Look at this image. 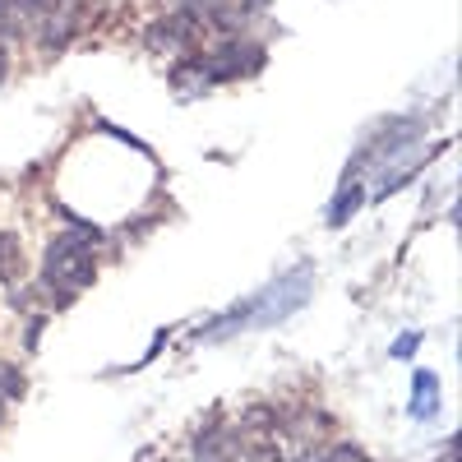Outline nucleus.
Wrapping results in <instances>:
<instances>
[{"label": "nucleus", "instance_id": "obj_6", "mask_svg": "<svg viewBox=\"0 0 462 462\" xmlns=\"http://www.w3.org/2000/svg\"><path fill=\"white\" fill-rule=\"evenodd\" d=\"M356 208H361V185H346L342 195H337V204H333V213H328V217H333V226H342Z\"/></svg>", "mask_w": 462, "mask_h": 462}, {"label": "nucleus", "instance_id": "obj_11", "mask_svg": "<svg viewBox=\"0 0 462 462\" xmlns=\"http://www.w3.org/2000/svg\"><path fill=\"white\" fill-rule=\"evenodd\" d=\"M0 74H5V56H0Z\"/></svg>", "mask_w": 462, "mask_h": 462}, {"label": "nucleus", "instance_id": "obj_8", "mask_svg": "<svg viewBox=\"0 0 462 462\" xmlns=\"http://www.w3.org/2000/svg\"><path fill=\"white\" fill-rule=\"evenodd\" d=\"M0 389H5V398H23V374L14 365H0Z\"/></svg>", "mask_w": 462, "mask_h": 462}, {"label": "nucleus", "instance_id": "obj_2", "mask_svg": "<svg viewBox=\"0 0 462 462\" xmlns=\"http://www.w3.org/2000/svg\"><path fill=\"white\" fill-rule=\"evenodd\" d=\"M310 300V268H296V273H287L282 282H273L263 296L250 300V324H278L287 319L291 310H300V305Z\"/></svg>", "mask_w": 462, "mask_h": 462}, {"label": "nucleus", "instance_id": "obj_10", "mask_svg": "<svg viewBox=\"0 0 462 462\" xmlns=\"http://www.w3.org/2000/svg\"><path fill=\"white\" fill-rule=\"evenodd\" d=\"M19 10H28V14H47V10H51V0H19Z\"/></svg>", "mask_w": 462, "mask_h": 462}, {"label": "nucleus", "instance_id": "obj_9", "mask_svg": "<svg viewBox=\"0 0 462 462\" xmlns=\"http://www.w3.org/2000/svg\"><path fill=\"white\" fill-rule=\"evenodd\" d=\"M416 342H420L416 333H402V337L393 342V356H411V352H416Z\"/></svg>", "mask_w": 462, "mask_h": 462}, {"label": "nucleus", "instance_id": "obj_1", "mask_svg": "<svg viewBox=\"0 0 462 462\" xmlns=\"http://www.w3.org/2000/svg\"><path fill=\"white\" fill-rule=\"evenodd\" d=\"M102 241V231L79 222L74 231H60V236L47 245V259H42V278L51 287H65V291H79L93 282V245Z\"/></svg>", "mask_w": 462, "mask_h": 462}, {"label": "nucleus", "instance_id": "obj_3", "mask_svg": "<svg viewBox=\"0 0 462 462\" xmlns=\"http://www.w3.org/2000/svg\"><path fill=\"white\" fill-rule=\"evenodd\" d=\"M259 65V51H254V42H222L217 47V56H208V79H231V74H245V69H254Z\"/></svg>", "mask_w": 462, "mask_h": 462}, {"label": "nucleus", "instance_id": "obj_7", "mask_svg": "<svg viewBox=\"0 0 462 462\" xmlns=\"http://www.w3.org/2000/svg\"><path fill=\"white\" fill-rule=\"evenodd\" d=\"M19 0H0V37H19L23 32V14H14Z\"/></svg>", "mask_w": 462, "mask_h": 462}, {"label": "nucleus", "instance_id": "obj_5", "mask_svg": "<svg viewBox=\"0 0 462 462\" xmlns=\"http://www.w3.org/2000/svg\"><path fill=\"white\" fill-rule=\"evenodd\" d=\"M14 268H19V236L14 231H0V278H14Z\"/></svg>", "mask_w": 462, "mask_h": 462}, {"label": "nucleus", "instance_id": "obj_4", "mask_svg": "<svg viewBox=\"0 0 462 462\" xmlns=\"http://www.w3.org/2000/svg\"><path fill=\"white\" fill-rule=\"evenodd\" d=\"M411 411L420 416V411H426V416H435L439 411V383H435V374L430 370H420L416 374V398H411Z\"/></svg>", "mask_w": 462, "mask_h": 462}]
</instances>
